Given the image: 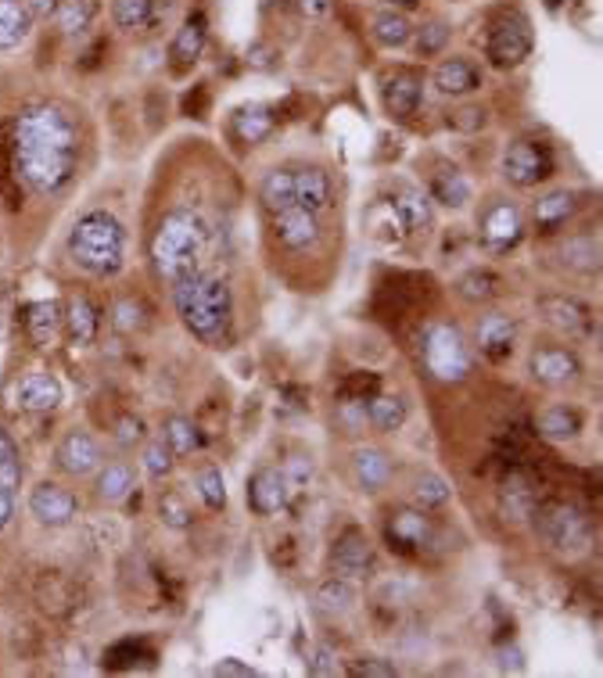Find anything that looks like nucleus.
<instances>
[{
  "label": "nucleus",
  "mask_w": 603,
  "mask_h": 678,
  "mask_svg": "<svg viewBox=\"0 0 603 678\" xmlns=\"http://www.w3.org/2000/svg\"><path fill=\"white\" fill-rule=\"evenodd\" d=\"M349 671L364 675V678H396V665H391V660H381V657H359Z\"/></svg>",
  "instance_id": "864d4df0"
},
{
  "label": "nucleus",
  "mask_w": 603,
  "mask_h": 678,
  "mask_svg": "<svg viewBox=\"0 0 603 678\" xmlns=\"http://www.w3.org/2000/svg\"><path fill=\"white\" fill-rule=\"evenodd\" d=\"M33 14H29L25 0H0V51L22 48L33 33Z\"/></svg>",
  "instance_id": "b1692460"
},
{
  "label": "nucleus",
  "mask_w": 603,
  "mask_h": 678,
  "mask_svg": "<svg viewBox=\"0 0 603 678\" xmlns=\"http://www.w3.org/2000/svg\"><path fill=\"white\" fill-rule=\"evenodd\" d=\"M542 4H546V11H561L564 0H542Z\"/></svg>",
  "instance_id": "0e129e2a"
},
{
  "label": "nucleus",
  "mask_w": 603,
  "mask_h": 678,
  "mask_svg": "<svg viewBox=\"0 0 603 678\" xmlns=\"http://www.w3.org/2000/svg\"><path fill=\"white\" fill-rule=\"evenodd\" d=\"M518 341V320L507 312H489L486 320L478 323V352L492 359V363H503V359L514 352Z\"/></svg>",
  "instance_id": "aec40b11"
},
{
  "label": "nucleus",
  "mask_w": 603,
  "mask_h": 678,
  "mask_svg": "<svg viewBox=\"0 0 603 678\" xmlns=\"http://www.w3.org/2000/svg\"><path fill=\"white\" fill-rule=\"evenodd\" d=\"M54 463L58 471H65L72 477H83V474H94L101 466V445L94 442V434L86 431H69L62 442L54 449Z\"/></svg>",
  "instance_id": "a211bd4d"
},
{
  "label": "nucleus",
  "mask_w": 603,
  "mask_h": 678,
  "mask_svg": "<svg viewBox=\"0 0 603 678\" xmlns=\"http://www.w3.org/2000/svg\"><path fill=\"white\" fill-rule=\"evenodd\" d=\"M0 485L8 492H19L22 485V456H19V445L11 442V434L0 431Z\"/></svg>",
  "instance_id": "a18cd8bd"
},
{
  "label": "nucleus",
  "mask_w": 603,
  "mask_h": 678,
  "mask_svg": "<svg viewBox=\"0 0 603 678\" xmlns=\"http://www.w3.org/2000/svg\"><path fill=\"white\" fill-rule=\"evenodd\" d=\"M532 377L546 388H568L582 377V363L564 345H546L532 356Z\"/></svg>",
  "instance_id": "2eb2a0df"
},
{
  "label": "nucleus",
  "mask_w": 603,
  "mask_h": 678,
  "mask_svg": "<svg viewBox=\"0 0 603 678\" xmlns=\"http://www.w3.org/2000/svg\"><path fill=\"white\" fill-rule=\"evenodd\" d=\"M521 237H524V219L518 213V205L495 202L486 213V219H481V245L492 255H507L521 245Z\"/></svg>",
  "instance_id": "9b49d317"
},
{
  "label": "nucleus",
  "mask_w": 603,
  "mask_h": 678,
  "mask_svg": "<svg viewBox=\"0 0 603 678\" xmlns=\"http://www.w3.org/2000/svg\"><path fill=\"white\" fill-rule=\"evenodd\" d=\"M29 514L43 527H65L80 514V503H75V495L69 489L54 485V481H43V485L29 492Z\"/></svg>",
  "instance_id": "ddd939ff"
},
{
  "label": "nucleus",
  "mask_w": 603,
  "mask_h": 678,
  "mask_svg": "<svg viewBox=\"0 0 603 678\" xmlns=\"http://www.w3.org/2000/svg\"><path fill=\"white\" fill-rule=\"evenodd\" d=\"M367 420L385 434L399 431L406 424V402L399 396H381V391H377V396L367 399Z\"/></svg>",
  "instance_id": "c9c22d12"
},
{
  "label": "nucleus",
  "mask_w": 603,
  "mask_h": 678,
  "mask_svg": "<svg viewBox=\"0 0 603 678\" xmlns=\"http://www.w3.org/2000/svg\"><path fill=\"white\" fill-rule=\"evenodd\" d=\"M388 205L396 208V216L402 219L406 234H420L431 226V202L417 187H399L396 198H391Z\"/></svg>",
  "instance_id": "c756f323"
},
{
  "label": "nucleus",
  "mask_w": 603,
  "mask_h": 678,
  "mask_svg": "<svg viewBox=\"0 0 603 678\" xmlns=\"http://www.w3.org/2000/svg\"><path fill=\"white\" fill-rule=\"evenodd\" d=\"M374 546L370 538L359 532V527H345V532L335 538V553H330V567L335 575L345 582H359V578H370L374 575Z\"/></svg>",
  "instance_id": "9d476101"
},
{
  "label": "nucleus",
  "mask_w": 603,
  "mask_h": 678,
  "mask_svg": "<svg viewBox=\"0 0 603 678\" xmlns=\"http://www.w3.org/2000/svg\"><path fill=\"white\" fill-rule=\"evenodd\" d=\"M205 40H208V22H205V14L202 11H191L184 25L176 29V37L170 43V58H173V65L176 69H187L194 65L202 58L205 51Z\"/></svg>",
  "instance_id": "4be33fe9"
},
{
  "label": "nucleus",
  "mask_w": 603,
  "mask_h": 678,
  "mask_svg": "<svg viewBox=\"0 0 603 678\" xmlns=\"http://www.w3.org/2000/svg\"><path fill=\"white\" fill-rule=\"evenodd\" d=\"M553 147L542 141H514L503 155V176L514 187H535L553 176Z\"/></svg>",
  "instance_id": "6e6552de"
},
{
  "label": "nucleus",
  "mask_w": 603,
  "mask_h": 678,
  "mask_svg": "<svg viewBox=\"0 0 603 678\" xmlns=\"http://www.w3.org/2000/svg\"><path fill=\"white\" fill-rule=\"evenodd\" d=\"M245 62H248L252 69H274V65H277V51L269 48V43H252Z\"/></svg>",
  "instance_id": "6e6d98bb"
},
{
  "label": "nucleus",
  "mask_w": 603,
  "mask_h": 678,
  "mask_svg": "<svg viewBox=\"0 0 603 678\" xmlns=\"http://www.w3.org/2000/svg\"><path fill=\"white\" fill-rule=\"evenodd\" d=\"M288 500H292V489H288V481H284V471H277V466H263V471L252 474V481H248V506L259 517L280 514V510L288 506Z\"/></svg>",
  "instance_id": "f3484780"
},
{
  "label": "nucleus",
  "mask_w": 603,
  "mask_h": 678,
  "mask_svg": "<svg viewBox=\"0 0 603 678\" xmlns=\"http://www.w3.org/2000/svg\"><path fill=\"white\" fill-rule=\"evenodd\" d=\"M62 399H65L62 381L48 370L25 373L22 381L14 384V405L25 413H54L58 405H62Z\"/></svg>",
  "instance_id": "4468645a"
},
{
  "label": "nucleus",
  "mask_w": 603,
  "mask_h": 678,
  "mask_svg": "<svg viewBox=\"0 0 603 678\" xmlns=\"http://www.w3.org/2000/svg\"><path fill=\"white\" fill-rule=\"evenodd\" d=\"M62 309H58V301H37V306H29V316H25V330L29 338H33L37 349H51L58 330H62Z\"/></svg>",
  "instance_id": "7c9ffc66"
},
{
  "label": "nucleus",
  "mask_w": 603,
  "mask_h": 678,
  "mask_svg": "<svg viewBox=\"0 0 603 678\" xmlns=\"http://www.w3.org/2000/svg\"><path fill=\"white\" fill-rule=\"evenodd\" d=\"M58 4H62V0H25V8H29L33 19H51V14L58 11Z\"/></svg>",
  "instance_id": "052dcab7"
},
{
  "label": "nucleus",
  "mask_w": 603,
  "mask_h": 678,
  "mask_svg": "<svg viewBox=\"0 0 603 678\" xmlns=\"http://www.w3.org/2000/svg\"><path fill=\"white\" fill-rule=\"evenodd\" d=\"M413 500L420 503V510H442L452 500V489H449L446 477L428 471V474H420L413 481Z\"/></svg>",
  "instance_id": "a19ab883"
},
{
  "label": "nucleus",
  "mask_w": 603,
  "mask_h": 678,
  "mask_svg": "<svg viewBox=\"0 0 603 678\" xmlns=\"http://www.w3.org/2000/svg\"><path fill=\"white\" fill-rule=\"evenodd\" d=\"M457 295L471 306H481V301H492L503 295V277L492 274V269H471L457 280Z\"/></svg>",
  "instance_id": "473e14b6"
},
{
  "label": "nucleus",
  "mask_w": 603,
  "mask_h": 678,
  "mask_svg": "<svg viewBox=\"0 0 603 678\" xmlns=\"http://www.w3.org/2000/svg\"><path fill=\"white\" fill-rule=\"evenodd\" d=\"M535 527L542 542L556 553H579L590 546V535H593V521L575 503H561V500H550L535 510Z\"/></svg>",
  "instance_id": "423d86ee"
},
{
  "label": "nucleus",
  "mask_w": 603,
  "mask_h": 678,
  "mask_svg": "<svg viewBox=\"0 0 603 678\" xmlns=\"http://www.w3.org/2000/svg\"><path fill=\"white\" fill-rule=\"evenodd\" d=\"M385 535L391 546H399L402 553H420L435 542V524L428 514H420V510H399V514H391V521L385 524Z\"/></svg>",
  "instance_id": "6ab92c4d"
},
{
  "label": "nucleus",
  "mask_w": 603,
  "mask_h": 678,
  "mask_svg": "<svg viewBox=\"0 0 603 678\" xmlns=\"http://www.w3.org/2000/svg\"><path fill=\"white\" fill-rule=\"evenodd\" d=\"M173 463H176V452L170 449V442H162V439H155V442H147L144 445V471H147V477H165L173 471Z\"/></svg>",
  "instance_id": "09e8293b"
},
{
  "label": "nucleus",
  "mask_w": 603,
  "mask_h": 678,
  "mask_svg": "<svg viewBox=\"0 0 603 678\" xmlns=\"http://www.w3.org/2000/svg\"><path fill=\"white\" fill-rule=\"evenodd\" d=\"M141 654H151L141 639H137V643H133V639L115 643L112 650H109V657H104V668H115V671H119V668H133V665H137Z\"/></svg>",
  "instance_id": "3c124183"
},
{
  "label": "nucleus",
  "mask_w": 603,
  "mask_h": 678,
  "mask_svg": "<svg viewBox=\"0 0 603 678\" xmlns=\"http://www.w3.org/2000/svg\"><path fill=\"white\" fill-rule=\"evenodd\" d=\"M205 240L208 230L198 213L191 208H173L165 213L162 223L151 234V266L165 284L184 280L187 274H194L205 255Z\"/></svg>",
  "instance_id": "7ed1b4c3"
},
{
  "label": "nucleus",
  "mask_w": 603,
  "mask_h": 678,
  "mask_svg": "<svg viewBox=\"0 0 603 678\" xmlns=\"http://www.w3.org/2000/svg\"><path fill=\"white\" fill-rule=\"evenodd\" d=\"M65 327H69L72 345H80V349L94 345L98 330H101V312H98L94 301H90L86 295H72L69 309H65Z\"/></svg>",
  "instance_id": "5701e85b"
},
{
  "label": "nucleus",
  "mask_w": 603,
  "mask_h": 678,
  "mask_svg": "<svg viewBox=\"0 0 603 678\" xmlns=\"http://www.w3.org/2000/svg\"><path fill=\"white\" fill-rule=\"evenodd\" d=\"M94 14H98V0H62L51 19L65 37H83L90 22H94Z\"/></svg>",
  "instance_id": "f704fd0d"
},
{
  "label": "nucleus",
  "mask_w": 603,
  "mask_h": 678,
  "mask_svg": "<svg viewBox=\"0 0 603 678\" xmlns=\"http://www.w3.org/2000/svg\"><path fill=\"white\" fill-rule=\"evenodd\" d=\"M316 603H320V610H349L352 603H356V589H352V582H345V578H327L320 589H316Z\"/></svg>",
  "instance_id": "c03bdc74"
},
{
  "label": "nucleus",
  "mask_w": 603,
  "mask_h": 678,
  "mask_svg": "<svg viewBox=\"0 0 603 678\" xmlns=\"http://www.w3.org/2000/svg\"><path fill=\"white\" fill-rule=\"evenodd\" d=\"M69 255L83 274L109 280L115 277L126 263V230L112 213L94 208L75 219L69 234Z\"/></svg>",
  "instance_id": "20e7f679"
},
{
  "label": "nucleus",
  "mask_w": 603,
  "mask_h": 678,
  "mask_svg": "<svg viewBox=\"0 0 603 678\" xmlns=\"http://www.w3.org/2000/svg\"><path fill=\"white\" fill-rule=\"evenodd\" d=\"M11 517H14V492H8L4 485H0V532L11 524Z\"/></svg>",
  "instance_id": "680f3d73"
},
{
  "label": "nucleus",
  "mask_w": 603,
  "mask_h": 678,
  "mask_svg": "<svg viewBox=\"0 0 603 678\" xmlns=\"http://www.w3.org/2000/svg\"><path fill=\"white\" fill-rule=\"evenodd\" d=\"M388 4H391V8H402V11H406V8H420V0H388Z\"/></svg>",
  "instance_id": "e2e57ef3"
},
{
  "label": "nucleus",
  "mask_w": 603,
  "mask_h": 678,
  "mask_svg": "<svg viewBox=\"0 0 603 678\" xmlns=\"http://www.w3.org/2000/svg\"><path fill=\"white\" fill-rule=\"evenodd\" d=\"M112 327L119 335H141L147 327V309L141 298H119L112 306Z\"/></svg>",
  "instance_id": "79ce46f5"
},
{
  "label": "nucleus",
  "mask_w": 603,
  "mask_h": 678,
  "mask_svg": "<svg viewBox=\"0 0 603 678\" xmlns=\"http://www.w3.org/2000/svg\"><path fill=\"white\" fill-rule=\"evenodd\" d=\"M165 442H170L176 456H191V452L202 449V431L187 417H170L165 420Z\"/></svg>",
  "instance_id": "ea45409f"
},
{
  "label": "nucleus",
  "mask_w": 603,
  "mask_h": 678,
  "mask_svg": "<svg viewBox=\"0 0 603 678\" xmlns=\"http://www.w3.org/2000/svg\"><path fill=\"white\" fill-rule=\"evenodd\" d=\"M431 198L449 205V208H463L467 202H471V184H467L463 173H457V170H439L431 176Z\"/></svg>",
  "instance_id": "4c0bfd02"
},
{
  "label": "nucleus",
  "mask_w": 603,
  "mask_h": 678,
  "mask_svg": "<svg viewBox=\"0 0 603 678\" xmlns=\"http://www.w3.org/2000/svg\"><path fill=\"white\" fill-rule=\"evenodd\" d=\"M370 33H374L377 43H381V48L396 51V48H402V43H410L413 25H410V19H406L402 11H381V14L374 19Z\"/></svg>",
  "instance_id": "e433bc0d"
},
{
  "label": "nucleus",
  "mask_w": 603,
  "mask_h": 678,
  "mask_svg": "<svg viewBox=\"0 0 603 678\" xmlns=\"http://www.w3.org/2000/svg\"><path fill=\"white\" fill-rule=\"evenodd\" d=\"M532 48H535V33L524 11L510 8V11L495 14L489 25V37H486V58L495 69L524 65V58L532 54Z\"/></svg>",
  "instance_id": "0eeeda50"
},
{
  "label": "nucleus",
  "mask_w": 603,
  "mask_h": 678,
  "mask_svg": "<svg viewBox=\"0 0 603 678\" xmlns=\"http://www.w3.org/2000/svg\"><path fill=\"white\" fill-rule=\"evenodd\" d=\"M159 514H162V521L170 524V527H176V532H184V527H191V521H194V514H191V506L180 500L176 492H170V495H162V503H159Z\"/></svg>",
  "instance_id": "8fccbe9b"
},
{
  "label": "nucleus",
  "mask_w": 603,
  "mask_h": 678,
  "mask_svg": "<svg viewBox=\"0 0 603 678\" xmlns=\"http://www.w3.org/2000/svg\"><path fill=\"white\" fill-rule=\"evenodd\" d=\"M80 123H75L72 109L58 101L25 104L14 115L8 137L11 173L33 194L54 198L72 184L75 170H80Z\"/></svg>",
  "instance_id": "f257e3e1"
},
{
  "label": "nucleus",
  "mask_w": 603,
  "mask_h": 678,
  "mask_svg": "<svg viewBox=\"0 0 603 678\" xmlns=\"http://www.w3.org/2000/svg\"><path fill=\"white\" fill-rule=\"evenodd\" d=\"M112 19L126 33H141L155 22V0H112Z\"/></svg>",
  "instance_id": "58836bf2"
},
{
  "label": "nucleus",
  "mask_w": 603,
  "mask_h": 678,
  "mask_svg": "<svg viewBox=\"0 0 603 678\" xmlns=\"http://www.w3.org/2000/svg\"><path fill=\"white\" fill-rule=\"evenodd\" d=\"M194 485H198V495H202V503L208 510H223L226 506V481L219 474V466H205Z\"/></svg>",
  "instance_id": "49530a36"
},
{
  "label": "nucleus",
  "mask_w": 603,
  "mask_h": 678,
  "mask_svg": "<svg viewBox=\"0 0 603 678\" xmlns=\"http://www.w3.org/2000/svg\"><path fill=\"white\" fill-rule=\"evenodd\" d=\"M115 442H119V445H141V442H144V420L133 417V413H126V417L115 424Z\"/></svg>",
  "instance_id": "5fc2aeb1"
},
{
  "label": "nucleus",
  "mask_w": 603,
  "mask_h": 678,
  "mask_svg": "<svg viewBox=\"0 0 603 678\" xmlns=\"http://www.w3.org/2000/svg\"><path fill=\"white\" fill-rule=\"evenodd\" d=\"M259 202L266 213H277V208L292 205L295 202V173L288 165H280V170H269L259 184Z\"/></svg>",
  "instance_id": "72a5a7b5"
},
{
  "label": "nucleus",
  "mask_w": 603,
  "mask_h": 678,
  "mask_svg": "<svg viewBox=\"0 0 603 678\" xmlns=\"http://www.w3.org/2000/svg\"><path fill=\"white\" fill-rule=\"evenodd\" d=\"M535 431L546 442H571V439H579V431H582V413L571 410V405H550V410L539 413Z\"/></svg>",
  "instance_id": "cd10ccee"
},
{
  "label": "nucleus",
  "mask_w": 603,
  "mask_h": 678,
  "mask_svg": "<svg viewBox=\"0 0 603 678\" xmlns=\"http://www.w3.org/2000/svg\"><path fill=\"white\" fill-rule=\"evenodd\" d=\"M213 675H219V678H248V675H255V668L241 665V660H219V665L213 668Z\"/></svg>",
  "instance_id": "bf43d9fd"
},
{
  "label": "nucleus",
  "mask_w": 603,
  "mask_h": 678,
  "mask_svg": "<svg viewBox=\"0 0 603 678\" xmlns=\"http://www.w3.org/2000/svg\"><path fill=\"white\" fill-rule=\"evenodd\" d=\"M381 391V377L370 373V370H356L345 377V384H341V399H349V402H367L370 396H377Z\"/></svg>",
  "instance_id": "de8ad7c7"
},
{
  "label": "nucleus",
  "mask_w": 603,
  "mask_h": 678,
  "mask_svg": "<svg viewBox=\"0 0 603 678\" xmlns=\"http://www.w3.org/2000/svg\"><path fill=\"white\" fill-rule=\"evenodd\" d=\"M137 485V477H133V466L126 460H112L104 463L98 471V481H94V492L101 503H123L126 495Z\"/></svg>",
  "instance_id": "bb28decb"
},
{
  "label": "nucleus",
  "mask_w": 603,
  "mask_h": 678,
  "mask_svg": "<svg viewBox=\"0 0 603 678\" xmlns=\"http://www.w3.org/2000/svg\"><path fill=\"white\" fill-rule=\"evenodd\" d=\"M269 219H274L277 240L288 251H309L316 240H320V213H313V208L298 205V202L269 213Z\"/></svg>",
  "instance_id": "1a4fd4ad"
},
{
  "label": "nucleus",
  "mask_w": 603,
  "mask_h": 678,
  "mask_svg": "<svg viewBox=\"0 0 603 678\" xmlns=\"http://www.w3.org/2000/svg\"><path fill=\"white\" fill-rule=\"evenodd\" d=\"M277 130V115L263 109V104H245V109H237L234 115V133L241 144H263L269 133Z\"/></svg>",
  "instance_id": "c85d7f7f"
},
{
  "label": "nucleus",
  "mask_w": 603,
  "mask_h": 678,
  "mask_svg": "<svg viewBox=\"0 0 603 678\" xmlns=\"http://www.w3.org/2000/svg\"><path fill=\"white\" fill-rule=\"evenodd\" d=\"M539 312L546 316V323L564 330V335H590L593 330V309L582 298L571 295H542Z\"/></svg>",
  "instance_id": "dca6fc26"
},
{
  "label": "nucleus",
  "mask_w": 603,
  "mask_h": 678,
  "mask_svg": "<svg viewBox=\"0 0 603 678\" xmlns=\"http://www.w3.org/2000/svg\"><path fill=\"white\" fill-rule=\"evenodd\" d=\"M420 363L442 384H460L474 370V352L457 323H428L420 338Z\"/></svg>",
  "instance_id": "39448f33"
},
{
  "label": "nucleus",
  "mask_w": 603,
  "mask_h": 678,
  "mask_svg": "<svg viewBox=\"0 0 603 678\" xmlns=\"http://www.w3.org/2000/svg\"><path fill=\"white\" fill-rule=\"evenodd\" d=\"M579 208V198L571 191H553L546 194V198L535 202V226L542 234H553L556 226H564L571 216H575Z\"/></svg>",
  "instance_id": "2f4dec72"
},
{
  "label": "nucleus",
  "mask_w": 603,
  "mask_h": 678,
  "mask_svg": "<svg viewBox=\"0 0 603 678\" xmlns=\"http://www.w3.org/2000/svg\"><path fill=\"white\" fill-rule=\"evenodd\" d=\"M449 37H452V29H449V22H442V19H431V22H425L413 33V43H417V54L420 58H435V54H442L446 48H449Z\"/></svg>",
  "instance_id": "37998d69"
},
{
  "label": "nucleus",
  "mask_w": 603,
  "mask_h": 678,
  "mask_svg": "<svg viewBox=\"0 0 603 678\" xmlns=\"http://www.w3.org/2000/svg\"><path fill=\"white\" fill-rule=\"evenodd\" d=\"M173 306L180 323L208 349H223L234 330V295L231 284L216 274L194 269L184 280L173 284Z\"/></svg>",
  "instance_id": "f03ea898"
},
{
  "label": "nucleus",
  "mask_w": 603,
  "mask_h": 678,
  "mask_svg": "<svg viewBox=\"0 0 603 678\" xmlns=\"http://www.w3.org/2000/svg\"><path fill=\"white\" fill-rule=\"evenodd\" d=\"M306 671H309L313 678H330V675H338V671H341L338 654L330 650V646H316L313 657H309V665H306Z\"/></svg>",
  "instance_id": "603ef678"
},
{
  "label": "nucleus",
  "mask_w": 603,
  "mask_h": 678,
  "mask_svg": "<svg viewBox=\"0 0 603 678\" xmlns=\"http://www.w3.org/2000/svg\"><path fill=\"white\" fill-rule=\"evenodd\" d=\"M481 86V69L471 58H446L435 69V90L446 97H467Z\"/></svg>",
  "instance_id": "412c9836"
},
{
  "label": "nucleus",
  "mask_w": 603,
  "mask_h": 678,
  "mask_svg": "<svg viewBox=\"0 0 603 678\" xmlns=\"http://www.w3.org/2000/svg\"><path fill=\"white\" fill-rule=\"evenodd\" d=\"M352 471H356V481L364 492H381L388 481H391V460L388 452L381 449H356L352 452Z\"/></svg>",
  "instance_id": "a878e982"
},
{
  "label": "nucleus",
  "mask_w": 603,
  "mask_h": 678,
  "mask_svg": "<svg viewBox=\"0 0 603 678\" xmlns=\"http://www.w3.org/2000/svg\"><path fill=\"white\" fill-rule=\"evenodd\" d=\"M381 101H385V112L391 119L406 123V119L425 104V75H420L417 69H396L381 86Z\"/></svg>",
  "instance_id": "f8f14e48"
},
{
  "label": "nucleus",
  "mask_w": 603,
  "mask_h": 678,
  "mask_svg": "<svg viewBox=\"0 0 603 678\" xmlns=\"http://www.w3.org/2000/svg\"><path fill=\"white\" fill-rule=\"evenodd\" d=\"M295 173V202L313 208V213H324L330 205V176L320 165H298Z\"/></svg>",
  "instance_id": "393cba45"
},
{
  "label": "nucleus",
  "mask_w": 603,
  "mask_h": 678,
  "mask_svg": "<svg viewBox=\"0 0 603 678\" xmlns=\"http://www.w3.org/2000/svg\"><path fill=\"white\" fill-rule=\"evenodd\" d=\"M457 130H481L486 126V109H460L457 115L449 119Z\"/></svg>",
  "instance_id": "4d7b16f0"
},
{
  "label": "nucleus",
  "mask_w": 603,
  "mask_h": 678,
  "mask_svg": "<svg viewBox=\"0 0 603 678\" xmlns=\"http://www.w3.org/2000/svg\"><path fill=\"white\" fill-rule=\"evenodd\" d=\"M330 8H335V0H298V11L306 19H327Z\"/></svg>",
  "instance_id": "13d9d810"
}]
</instances>
